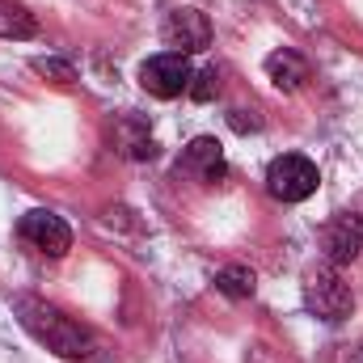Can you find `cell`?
Returning a JSON list of instances; mask_svg holds the SVG:
<instances>
[{"label": "cell", "mask_w": 363, "mask_h": 363, "mask_svg": "<svg viewBox=\"0 0 363 363\" xmlns=\"http://www.w3.org/2000/svg\"><path fill=\"white\" fill-rule=\"evenodd\" d=\"M17 317H21V325L38 338V342H47V351H55V355H64V359H85L93 351V338L85 325H77V321H68L55 304H47V300H34V296H21L17 300Z\"/></svg>", "instance_id": "1"}, {"label": "cell", "mask_w": 363, "mask_h": 363, "mask_svg": "<svg viewBox=\"0 0 363 363\" xmlns=\"http://www.w3.org/2000/svg\"><path fill=\"white\" fill-rule=\"evenodd\" d=\"M304 304H308V313H313L317 321L338 325V321L351 317L355 296H351V283H342L338 267H321V271H313L304 279Z\"/></svg>", "instance_id": "2"}, {"label": "cell", "mask_w": 363, "mask_h": 363, "mask_svg": "<svg viewBox=\"0 0 363 363\" xmlns=\"http://www.w3.org/2000/svg\"><path fill=\"white\" fill-rule=\"evenodd\" d=\"M190 97H194V101H211V97H216V93H220V72H216V68H203V72H194V77H190Z\"/></svg>", "instance_id": "14"}, {"label": "cell", "mask_w": 363, "mask_h": 363, "mask_svg": "<svg viewBox=\"0 0 363 363\" xmlns=\"http://www.w3.org/2000/svg\"><path fill=\"white\" fill-rule=\"evenodd\" d=\"M228 127L241 131V135H245V131H262V114H258V110H233V114H228Z\"/></svg>", "instance_id": "15"}, {"label": "cell", "mask_w": 363, "mask_h": 363, "mask_svg": "<svg viewBox=\"0 0 363 363\" xmlns=\"http://www.w3.org/2000/svg\"><path fill=\"white\" fill-rule=\"evenodd\" d=\"M34 72L55 81V85H77V68L64 64V60H34Z\"/></svg>", "instance_id": "13"}, {"label": "cell", "mask_w": 363, "mask_h": 363, "mask_svg": "<svg viewBox=\"0 0 363 363\" xmlns=\"http://www.w3.org/2000/svg\"><path fill=\"white\" fill-rule=\"evenodd\" d=\"M267 77L274 81V89L296 93L304 81H308V64H304V55H300V51L279 47V51H271V55H267Z\"/></svg>", "instance_id": "9"}, {"label": "cell", "mask_w": 363, "mask_h": 363, "mask_svg": "<svg viewBox=\"0 0 363 363\" xmlns=\"http://www.w3.org/2000/svg\"><path fill=\"white\" fill-rule=\"evenodd\" d=\"M190 77H194V68H190V60L178 55V51L152 55V60H144V68H140V85L152 93V97H161V101L182 97V93L190 89Z\"/></svg>", "instance_id": "4"}, {"label": "cell", "mask_w": 363, "mask_h": 363, "mask_svg": "<svg viewBox=\"0 0 363 363\" xmlns=\"http://www.w3.org/2000/svg\"><path fill=\"white\" fill-rule=\"evenodd\" d=\"M347 363H363V347H359V351H351V355H347Z\"/></svg>", "instance_id": "16"}, {"label": "cell", "mask_w": 363, "mask_h": 363, "mask_svg": "<svg viewBox=\"0 0 363 363\" xmlns=\"http://www.w3.org/2000/svg\"><path fill=\"white\" fill-rule=\"evenodd\" d=\"M17 237L30 245V250H38V254H47V258H64L68 250H72V228L55 216V211H26L21 216V224H17Z\"/></svg>", "instance_id": "5"}, {"label": "cell", "mask_w": 363, "mask_h": 363, "mask_svg": "<svg viewBox=\"0 0 363 363\" xmlns=\"http://www.w3.org/2000/svg\"><path fill=\"white\" fill-rule=\"evenodd\" d=\"M317 165L300 152H283L274 157L271 169H267V190H271L279 203H304L308 194H317Z\"/></svg>", "instance_id": "3"}, {"label": "cell", "mask_w": 363, "mask_h": 363, "mask_svg": "<svg viewBox=\"0 0 363 363\" xmlns=\"http://www.w3.org/2000/svg\"><path fill=\"white\" fill-rule=\"evenodd\" d=\"M178 174L203 182V186L224 182V174H228V161H224L220 140H216V135H199V140H190V148L182 152V161H178Z\"/></svg>", "instance_id": "8"}, {"label": "cell", "mask_w": 363, "mask_h": 363, "mask_svg": "<svg viewBox=\"0 0 363 363\" xmlns=\"http://www.w3.org/2000/svg\"><path fill=\"white\" fill-rule=\"evenodd\" d=\"M254 287H258V279H254L250 267H224V271L216 274V291L228 296V300H250Z\"/></svg>", "instance_id": "12"}, {"label": "cell", "mask_w": 363, "mask_h": 363, "mask_svg": "<svg viewBox=\"0 0 363 363\" xmlns=\"http://www.w3.org/2000/svg\"><path fill=\"white\" fill-rule=\"evenodd\" d=\"M161 34H165V47H174L178 55H194V51H207L211 47V21L199 9L169 13L165 26H161Z\"/></svg>", "instance_id": "6"}, {"label": "cell", "mask_w": 363, "mask_h": 363, "mask_svg": "<svg viewBox=\"0 0 363 363\" xmlns=\"http://www.w3.org/2000/svg\"><path fill=\"white\" fill-rule=\"evenodd\" d=\"M321 250L330 258V267H347L355 262L363 250V216L359 211H347V216H334L321 233Z\"/></svg>", "instance_id": "7"}, {"label": "cell", "mask_w": 363, "mask_h": 363, "mask_svg": "<svg viewBox=\"0 0 363 363\" xmlns=\"http://www.w3.org/2000/svg\"><path fill=\"white\" fill-rule=\"evenodd\" d=\"M38 34V17L30 13V9H21V4H9V0H0V38H34Z\"/></svg>", "instance_id": "11"}, {"label": "cell", "mask_w": 363, "mask_h": 363, "mask_svg": "<svg viewBox=\"0 0 363 363\" xmlns=\"http://www.w3.org/2000/svg\"><path fill=\"white\" fill-rule=\"evenodd\" d=\"M114 144L127 161H152L157 157V140L140 118H118L114 123Z\"/></svg>", "instance_id": "10"}]
</instances>
